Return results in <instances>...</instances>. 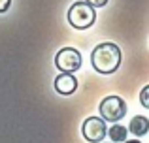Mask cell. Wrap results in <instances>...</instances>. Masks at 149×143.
Segmentation results:
<instances>
[{"label": "cell", "mask_w": 149, "mask_h": 143, "mask_svg": "<svg viewBox=\"0 0 149 143\" xmlns=\"http://www.w3.org/2000/svg\"><path fill=\"white\" fill-rule=\"evenodd\" d=\"M55 66L62 73H74L81 68V53L74 47H64L55 57Z\"/></svg>", "instance_id": "obj_4"}, {"label": "cell", "mask_w": 149, "mask_h": 143, "mask_svg": "<svg viewBox=\"0 0 149 143\" xmlns=\"http://www.w3.org/2000/svg\"><path fill=\"white\" fill-rule=\"evenodd\" d=\"M98 111H100V119H104L108 122H119L127 115V104L121 96L109 94L100 102Z\"/></svg>", "instance_id": "obj_3"}, {"label": "cell", "mask_w": 149, "mask_h": 143, "mask_svg": "<svg viewBox=\"0 0 149 143\" xmlns=\"http://www.w3.org/2000/svg\"><path fill=\"white\" fill-rule=\"evenodd\" d=\"M91 64L98 73H113L121 66V49L111 41L98 44L91 53Z\"/></svg>", "instance_id": "obj_1"}, {"label": "cell", "mask_w": 149, "mask_h": 143, "mask_svg": "<svg viewBox=\"0 0 149 143\" xmlns=\"http://www.w3.org/2000/svg\"><path fill=\"white\" fill-rule=\"evenodd\" d=\"M81 134L89 143H100L108 134V128H106V121L100 117H89L83 121V126H81Z\"/></svg>", "instance_id": "obj_5"}, {"label": "cell", "mask_w": 149, "mask_h": 143, "mask_svg": "<svg viewBox=\"0 0 149 143\" xmlns=\"http://www.w3.org/2000/svg\"><path fill=\"white\" fill-rule=\"evenodd\" d=\"M96 21V11L87 2H74L68 10V23L77 30H85Z\"/></svg>", "instance_id": "obj_2"}, {"label": "cell", "mask_w": 149, "mask_h": 143, "mask_svg": "<svg viewBox=\"0 0 149 143\" xmlns=\"http://www.w3.org/2000/svg\"><path fill=\"white\" fill-rule=\"evenodd\" d=\"M91 8H104L108 4V0H85Z\"/></svg>", "instance_id": "obj_10"}, {"label": "cell", "mask_w": 149, "mask_h": 143, "mask_svg": "<svg viewBox=\"0 0 149 143\" xmlns=\"http://www.w3.org/2000/svg\"><path fill=\"white\" fill-rule=\"evenodd\" d=\"M128 130H130L134 136H138V137L146 136V134L149 132V119L143 117V115H136V117H132Z\"/></svg>", "instance_id": "obj_7"}, {"label": "cell", "mask_w": 149, "mask_h": 143, "mask_svg": "<svg viewBox=\"0 0 149 143\" xmlns=\"http://www.w3.org/2000/svg\"><path fill=\"white\" fill-rule=\"evenodd\" d=\"M125 143H142V141H138V140H128V141H125Z\"/></svg>", "instance_id": "obj_12"}, {"label": "cell", "mask_w": 149, "mask_h": 143, "mask_svg": "<svg viewBox=\"0 0 149 143\" xmlns=\"http://www.w3.org/2000/svg\"><path fill=\"white\" fill-rule=\"evenodd\" d=\"M77 88V79L74 77V73H58L55 77V90L62 96L74 94Z\"/></svg>", "instance_id": "obj_6"}, {"label": "cell", "mask_w": 149, "mask_h": 143, "mask_svg": "<svg viewBox=\"0 0 149 143\" xmlns=\"http://www.w3.org/2000/svg\"><path fill=\"white\" fill-rule=\"evenodd\" d=\"M140 104H142L146 109H149V85L142 88V92H140Z\"/></svg>", "instance_id": "obj_9"}, {"label": "cell", "mask_w": 149, "mask_h": 143, "mask_svg": "<svg viewBox=\"0 0 149 143\" xmlns=\"http://www.w3.org/2000/svg\"><path fill=\"white\" fill-rule=\"evenodd\" d=\"M10 4H11V0H0V13L10 10Z\"/></svg>", "instance_id": "obj_11"}, {"label": "cell", "mask_w": 149, "mask_h": 143, "mask_svg": "<svg viewBox=\"0 0 149 143\" xmlns=\"http://www.w3.org/2000/svg\"><path fill=\"white\" fill-rule=\"evenodd\" d=\"M127 134H128V130L125 128L123 124H113L111 128L108 130V136H109V140H111L113 143H125Z\"/></svg>", "instance_id": "obj_8"}]
</instances>
